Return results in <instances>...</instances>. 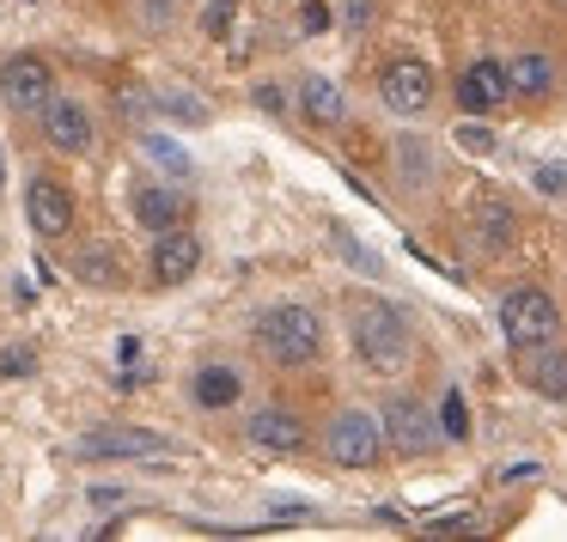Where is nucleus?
<instances>
[{"label": "nucleus", "mask_w": 567, "mask_h": 542, "mask_svg": "<svg viewBox=\"0 0 567 542\" xmlns=\"http://www.w3.org/2000/svg\"><path fill=\"white\" fill-rule=\"evenodd\" d=\"M379 415H384V439H391L396 457H427L433 445L445 439V432H440V415H433V408H421L415 396H391Z\"/></svg>", "instance_id": "0eeeda50"}, {"label": "nucleus", "mask_w": 567, "mask_h": 542, "mask_svg": "<svg viewBox=\"0 0 567 542\" xmlns=\"http://www.w3.org/2000/svg\"><path fill=\"white\" fill-rule=\"evenodd\" d=\"M0 189H7V153H0Z\"/></svg>", "instance_id": "473e14b6"}, {"label": "nucleus", "mask_w": 567, "mask_h": 542, "mask_svg": "<svg viewBox=\"0 0 567 542\" xmlns=\"http://www.w3.org/2000/svg\"><path fill=\"white\" fill-rule=\"evenodd\" d=\"M257 354L269 359L275 372H306L323 359V317L311 305H275L257 317Z\"/></svg>", "instance_id": "f03ea898"}, {"label": "nucleus", "mask_w": 567, "mask_h": 542, "mask_svg": "<svg viewBox=\"0 0 567 542\" xmlns=\"http://www.w3.org/2000/svg\"><path fill=\"white\" fill-rule=\"evenodd\" d=\"M330 25H336L330 0H306V7H299V31H311V38H318V31H330Z\"/></svg>", "instance_id": "bb28decb"}, {"label": "nucleus", "mask_w": 567, "mask_h": 542, "mask_svg": "<svg viewBox=\"0 0 567 542\" xmlns=\"http://www.w3.org/2000/svg\"><path fill=\"white\" fill-rule=\"evenodd\" d=\"M233 25H238V0H208V7H202V31H208L214 43H220Z\"/></svg>", "instance_id": "a878e982"}, {"label": "nucleus", "mask_w": 567, "mask_h": 542, "mask_svg": "<svg viewBox=\"0 0 567 542\" xmlns=\"http://www.w3.org/2000/svg\"><path fill=\"white\" fill-rule=\"evenodd\" d=\"M452 140L470 153V159H488V153H494V140H501V135H494V128L482 123V116H464V123L452 128Z\"/></svg>", "instance_id": "5701e85b"}, {"label": "nucleus", "mask_w": 567, "mask_h": 542, "mask_svg": "<svg viewBox=\"0 0 567 542\" xmlns=\"http://www.w3.org/2000/svg\"><path fill=\"white\" fill-rule=\"evenodd\" d=\"M238 396H245V372L238 366H196V378H189V403L208 408V415L233 408Z\"/></svg>", "instance_id": "dca6fc26"}, {"label": "nucleus", "mask_w": 567, "mask_h": 542, "mask_svg": "<svg viewBox=\"0 0 567 542\" xmlns=\"http://www.w3.org/2000/svg\"><path fill=\"white\" fill-rule=\"evenodd\" d=\"M506 74H513V98H525V104L555 98V62L543 50H525L518 62H506Z\"/></svg>", "instance_id": "a211bd4d"}, {"label": "nucleus", "mask_w": 567, "mask_h": 542, "mask_svg": "<svg viewBox=\"0 0 567 542\" xmlns=\"http://www.w3.org/2000/svg\"><path fill=\"white\" fill-rule=\"evenodd\" d=\"M470 238H476V250L501 257V250H513V238H518V213L506 208L501 196H482L476 208H470Z\"/></svg>", "instance_id": "2eb2a0df"}, {"label": "nucleus", "mask_w": 567, "mask_h": 542, "mask_svg": "<svg viewBox=\"0 0 567 542\" xmlns=\"http://www.w3.org/2000/svg\"><path fill=\"white\" fill-rule=\"evenodd\" d=\"M530 184H537L543 196H567V171H561V165H537V171H530Z\"/></svg>", "instance_id": "cd10ccee"}, {"label": "nucleus", "mask_w": 567, "mask_h": 542, "mask_svg": "<svg viewBox=\"0 0 567 542\" xmlns=\"http://www.w3.org/2000/svg\"><path fill=\"white\" fill-rule=\"evenodd\" d=\"M391 439H384V415L372 408H342V415L323 427V457L336 469H379Z\"/></svg>", "instance_id": "7ed1b4c3"}, {"label": "nucleus", "mask_w": 567, "mask_h": 542, "mask_svg": "<svg viewBox=\"0 0 567 542\" xmlns=\"http://www.w3.org/2000/svg\"><path fill=\"white\" fill-rule=\"evenodd\" d=\"M74 274H80V286H99V293H116L123 286V262L111 257L104 244H86L74 257Z\"/></svg>", "instance_id": "aec40b11"}, {"label": "nucleus", "mask_w": 567, "mask_h": 542, "mask_svg": "<svg viewBox=\"0 0 567 542\" xmlns=\"http://www.w3.org/2000/svg\"><path fill=\"white\" fill-rule=\"evenodd\" d=\"M501 335L513 354H530V347H549L561 335V305H555L543 286H513L501 299Z\"/></svg>", "instance_id": "20e7f679"}, {"label": "nucleus", "mask_w": 567, "mask_h": 542, "mask_svg": "<svg viewBox=\"0 0 567 542\" xmlns=\"http://www.w3.org/2000/svg\"><path fill=\"white\" fill-rule=\"evenodd\" d=\"M128 208H135V220L147 226V232H172V226H184V189L172 184H153V177H141L135 189H128Z\"/></svg>", "instance_id": "ddd939ff"}, {"label": "nucleus", "mask_w": 567, "mask_h": 542, "mask_svg": "<svg viewBox=\"0 0 567 542\" xmlns=\"http://www.w3.org/2000/svg\"><path fill=\"white\" fill-rule=\"evenodd\" d=\"M245 439L257 445V451H275V457H299L311 445V427L293 415V408H281V403H269V408H257V415L245 420Z\"/></svg>", "instance_id": "f8f14e48"}, {"label": "nucleus", "mask_w": 567, "mask_h": 542, "mask_svg": "<svg viewBox=\"0 0 567 542\" xmlns=\"http://www.w3.org/2000/svg\"><path fill=\"white\" fill-rule=\"evenodd\" d=\"M153 286H184L196 281L202 269V238L189 226H172V232H153Z\"/></svg>", "instance_id": "9b49d317"}, {"label": "nucleus", "mask_w": 567, "mask_h": 542, "mask_svg": "<svg viewBox=\"0 0 567 542\" xmlns=\"http://www.w3.org/2000/svg\"><path fill=\"white\" fill-rule=\"evenodd\" d=\"M43 140H50L55 153H68V159L92 153V140H99V128H92V111H86L80 98H68V92H55V98L43 104Z\"/></svg>", "instance_id": "9d476101"}, {"label": "nucleus", "mask_w": 567, "mask_h": 542, "mask_svg": "<svg viewBox=\"0 0 567 542\" xmlns=\"http://www.w3.org/2000/svg\"><path fill=\"white\" fill-rule=\"evenodd\" d=\"M25 220H31V232L50 238V244H55V238H68V232H74V189H68L62 177H50V171L31 177V184H25Z\"/></svg>", "instance_id": "6e6552de"}, {"label": "nucleus", "mask_w": 567, "mask_h": 542, "mask_svg": "<svg viewBox=\"0 0 567 542\" xmlns=\"http://www.w3.org/2000/svg\"><path fill=\"white\" fill-rule=\"evenodd\" d=\"M396 171H403V184H415V177H427L433 171V159H427V147L421 140H396Z\"/></svg>", "instance_id": "393cba45"}, {"label": "nucleus", "mask_w": 567, "mask_h": 542, "mask_svg": "<svg viewBox=\"0 0 567 542\" xmlns=\"http://www.w3.org/2000/svg\"><path fill=\"white\" fill-rule=\"evenodd\" d=\"M506 98H513V74H506V62H494V55H476V62L457 74V111L464 116H494Z\"/></svg>", "instance_id": "1a4fd4ad"}, {"label": "nucleus", "mask_w": 567, "mask_h": 542, "mask_svg": "<svg viewBox=\"0 0 567 542\" xmlns=\"http://www.w3.org/2000/svg\"><path fill=\"white\" fill-rule=\"evenodd\" d=\"M80 457H172V445L147 427H99L80 439Z\"/></svg>", "instance_id": "4468645a"}, {"label": "nucleus", "mask_w": 567, "mask_h": 542, "mask_svg": "<svg viewBox=\"0 0 567 542\" xmlns=\"http://www.w3.org/2000/svg\"><path fill=\"white\" fill-rule=\"evenodd\" d=\"M257 111H269V116H287V92H281V86H257Z\"/></svg>", "instance_id": "c756f323"}, {"label": "nucleus", "mask_w": 567, "mask_h": 542, "mask_svg": "<svg viewBox=\"0 0 567 542\" xmlns=\"http://www.w3.org/2000/svg\"><path fill=\"white\" fill-rule=\"evenodd\" d=\"M348 342H354L360 366L372 372H403L409 354H415V335H409V317L391 305V299H360L354 311H348Z\"/></svg>", "instance_id": "f257e3e1"}, {"label": "nucleus", "mask_w": 567, "mask_h": 542, "mask_svg": "<svg viewBox=\"0 0 567 542\" xmlns=\"http://www.w3.org/2000/svg\"><path fill=\"white\" fill-rule=\"evenodd\" d=\"M299 111H306L311 128H336L348 116V98H342V86H336V80L311 74L306 86H299Z\"/></svg>", "instance_id": "6ab92c4d"}, {"label": "nucleus", "mask_w": 567, "mask_h": 542, "mask_svg": "<svg viewBox=\"0 0 567 542\" xmlns=\"http://www.w3.org/2000/svg\"><path fill=\"white\" fill-rule=\"evenodd\" d=\"M0 98H7V111L19 116H43V104L55 98V67L43 62V55L19 50L0 62Z\"/></svg>", "instance_id": "423d86ee"}, {"label": "nucleus", "mask_w": 567, "mask_h": 542, "mask_svg": "<svg viewBox=\"0 0 567 542\" xmlns=\"http://www.w3.org/2000/svg\"><path fill=\"white\" fill-rule=\"evenodd\" d=\"M525 359V384L537 396H549V403H567V347H530V354H518Z\"/></svg>", "instance_id": "f3484780"}, {"label": "nucleus", "mask_w": 567, "mask_h": 542, "mask_svg": "<svg viewBox=\"0 0 567 542\" xmlns=\"http://www.w3.org/2000/svg\"><path fill=\"white\" fill-rule=\"evenodd\" d=\"M165 19H172V0H141V25H153V31H159Z\"/></svg>", "instance_id": "7c9ffc66"}, {"label": "nucleus", "mask_w": 567, "mask_h": 542, "mask_svg": "<svg viewBox=\"0 0 567 542\" xmlns=\"http://www.w3.org/2000/svg\"><path fill=\"white\" fill-rule=\"evenodd\" d=\"M440 432H445V439H470V408H464V390H445V396H440Z\"/></svg>", "instance_id": "b1692460"}, {"label": "nucleus", "mask_w": 567, "mask_h": 542, "mask_svg": "<svg viewBox=\"0 0 567 542\" xmlns=\"http://www.w3.org/2000/svg\"><path fill=\"white\" fill-rule=\"evenodd\" d=\"M141 153H147L165 177H189V171H196V165H189V153L177 147L172 135H159V128H147V135H141Z\"/></svg>", "instance_id": "4be33fe9"}, {"label": "nucleus", "mask_w": 567, "mask_h": 542, "mask_svg": "<svg viewBox=\"0 0 567 542\" xmlns=\"http://www.w3.org/2000/svg\"><path fill=\"white\" fill-rule=\"evenodd\" d=\"M372 25V0H348V31H367Z\"/></svg>", "instance_id": "2f4dec72"}, {"label": "nucleus", "mask_w": 567, "mask_h": 542, "mask_svg": "<svg viewBox=\"0 0 567 542\" xmlns=\"http://www.w3.org/2000/svg\"><path fill=\"white\" fill-rule=\"evenodd\" d=\"M433 98H440V74H433L421 55H396L379 74V104L391 116H427Z\"/></svg>", "instance_id": "39448f33"}, {"label": "nucleus", "mask_w": 567, "mask_h": 542, "mask_svg": "<svg viewBox=\"0 0 567 542\" xmlns=\"http://www.w3.org/2000/svg\"><path fill=\"white\" fill-rule=\"evenodd\" d=\"M31 366H38L31 347H7V354H0V378H19V372H31Z\"/></svg>", "instance_id": "c85d7f7f"}, {"label": "nucleus", "mask_w": 567, "mask_h": 542, "mask_svg": "<svg viewBox=\"0 0 567 542\" xmlns=\"http://www.w3.org/2000/svg\"><path fill=\"white\" fill-rule=\"evenodd\" d=\"M153 111H159L165 116V123H177V128H202V123H208V104H202V98H189V92H153Z\"/></svg>", "instance_id": "412c9836"}]
</instances>
